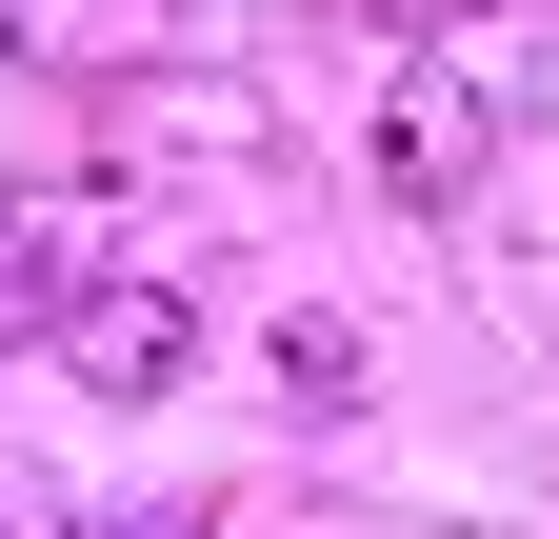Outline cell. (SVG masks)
<instances>
[{
	"label": "cell",
	"mask_w": 559,
	"mask_h": 539,
	"mask_svg": "<svg viewBox=\"0 0 559 539\" xmlns=\"http://www.w3.org/2000/svg\"><path fill=\"white\" fill-rule=\"evenodd\" d=\"M100 280V200L81 180H40V200H0V340H60Z\"/></svg>",
	"instance_id": "cell-2"
},
{
	"label": "cell",
	"mask_w": 559,
	"mask_h": 539,
	"mask_svg": "<svg viewBox=\"0 0 559 539\" xmlns=\"http://www.w3.org/2000/svg\"><path fill=\"white\" fill-rule=\"evenodd\" d=\"M479 160H500V100H479V81H400L380 100V200H400V220L479 200Z\"/></svg>",
	"instance_id": "cell-1"
},
{
	"label": "cell",
	"mask_w": 559,
	"mask_h": 539,
	"mask_svg": "<svg viewBox=\"0 0 559 539\" xmlns=\"http://www.w3.org/2000/svg\"><path fill=\"white\" fill-rule=\"evenodd\" d=\"M380 21H400V40H440V21H479V0H380Z\"/></svg>",
	"instance_id": "cell-4"
},
{
	"label": "cell",
	"mask_w": 559,
	"mask_h": 539,
	"mask_svg": "<svg viewBox=\"0 0 559 539\" xmlns=\"http://www.w3.org/2000/svg\"><path fill=\"white\" fill-rule=\"evenodd\" d=\"M60 360H81V399H160V380L200 360V300H180V280H100L81 320H60Z\"/></svg>",
	"instance_id": "cell-3"
},
{
	"label": "cell",
	"mask_w": 559,
	"mask_h": 539,
	"mask_svg": "<svg viewBox=\"0 0 559 539\" xmlns=\"http://www.w3.org/2000/svg\"><path fill=\"white\" fill-rule=\"evenodd\" d=\"M140 539H180V519H140Z\"/></svg>",
	"instance_id": "cell-6"
},
{
	"label": "cell",
	"mask_w": 559,
	"mask_h": 539,
	"mask_svg": "<svg viewBox=\"0 0 559 539\" xmlns=\"http://www.w3.org/2000/svg\"><path fill=\"white\" fill-rule=\"evenodd\" d=\"M0 539H21V500H0Z\"/></svg>",
	"instance_id": "cell-5"
}]
</instances>
